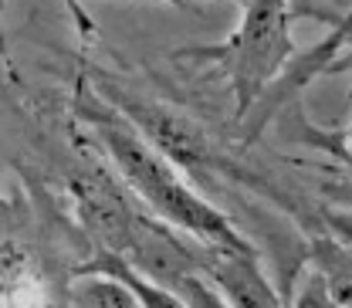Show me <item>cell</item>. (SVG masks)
Listing matches in <instances>:
<instances>
[{
  "label": "cell",
  "instance_id": "cell-1",
  "mask_svg": "<svg viewBox=\"0 0 352 308\" xmlns=\"http://www.w3.org/2000/svg\"><path fill=\"white\" fill-rule=\"evenodd\" d=\"M75 112L91 129L95 142L109 153L112 166L122 176V186L132 190V197H139L156 220H163L166 227H173L183 237H190V241H197V244H204L210 251L258 254V248L241 234V227H234V220L227 217L223 210H217L214 200L197 193V186H190V179L179 170H173L95 91H82L78 95Z\"/></svg>",
  "mask_w": 352,
  "mask_h": 308
},
{
  "label": "cell",
  "instance_id": "cell-2",
  "mask_svg": "<svg viewBox=\"0 0 352 308\" xmlns=\"http://www.w3.org/2000/svg\"><path fill=\"white\" fill-rule=\"evenodd\" d=\"M352 14L349 7H302V3H244L237 28L217 44H190L176 47L173 58L179 61H204L214 65L227 78L234 95L237 122L248 116L254 98L271 85V78L288 65L295 54L292 21L298 17H329L339 21Z\"/></svg>",
  "mask_w": 352,
  "mask_h": 308
},
{
  "label": "cell",
  "instance_id": "cell-3",
  "mask_svg": "<svg viewBox=\"0 0 352 308\" xmlns=\"http://www.w3.org/2000/svg\"><path fill=\"white\" fill-rule=\"evenodd\" d=\"M95 95L119 112L132 129L139 132L173 170L186 176H230L237 183H251L254 176H248L237 163H230L217 149V142L207 135L200 122H193L186 112H176L173 105L156 102V98H142V95H129L126 88L116 82H98Z\"/></svg>",
  "mask_w": 352,
  "mask_h": 308
},
{
  "label": "cell",
  "instance_id": "cell-4",
  "mask_svg": "<svg viewBox=\"0 0 352 308\" xmlns=\"http://www.w3.org/2000/svg\"><path fill=\"white\" fill-rule=\"evenodd\" d=\"M349 17H342L339 24H332V31H329L322 41L311 44L308 51H295V54L288 58V65L271 78V85L254 98V105L248 109V116L237 122L241 132H244V142H254L264 132V126H267L274 116H281L285 109H292L315 78L349 68V54H346L349 38H352Z\"/></svg>",
  "mask_w": 352,
  "mask_h": 308
},
{
  "label": "cell",
  "instance_id": "cell-5",
  "mask_svg": "<svg viewBox=\"0 0 352 308\" xmlns=\"http://www.w3.org/2000/svg\"><path fill=\"white\" fill-rule=\"evenodd\" d=\"M68 197L78 234L85 237L88 251H105V254H122L129 244L132 223L142 207H135V197L129 190L112 179L109 173H78L68 179Z\"/></svg>",
  "mask_w": 352,
  "mask_h": 308
},
{
  "label": "cell",
  "instance_id": "cell-6",
  "mask_svg": "<svg viewBox=\"0 0 352 308\" xmlns=\"http://www.w3.org/2000/svg\"><path fill=\"white\" fill-rule=\"evenodd\" d=\"M204 278L230 308H278L281 292L267 281L258 254H234L204 248Z\"/></svg>",
  "mask_w": 352,
  "mask_h": 308
},
{
  "label": "cell",
  "instance_id": "cell-7",
  "mask_svg": "<svg viewBox=\"0 0 352 308\" xmlns=\"http://www.w3.org/2000/svg\"><path fill=\"white\" fill-rule=\"evenodd\" d=\"M82 274H102V278L119 281L132 298H135V305L139 308H186L173 292H166V288H160V285L139 278L122 258L105 254V251H91L85 261H78L75 267H72V278H82Z\"/></svg>",
  "mask_w": 352,
  "mask_h": 308
},
{
  "label": "cell",
  "instance_id": "cell-8",
  "mask_svg": "<svg viewBox=\"0 0 352 308\" xmlns=\"http://www.w3.org/2000/svg\"><path fill=\"white\" fill-rule=\"evenodd\" d=\"M68 308H139L129 292L102 274H82L68 285Z\"/></svg>",
  "mask_w": 352,
  "mask_h": 308
},
{
  "label": "cell",
  "instance_id": "cell-9",
  "mask_svg": "<svg viewBox=\"0 0 352 308\" xmlns=\"http://www.w3.org/2000/svg\"><path fill=\"white\" fill-rule=\"evenodd\" d=\"M170 292H173L186 308H230L204 274H186V278H179Z\"/></svg>",
  "mask_w": 352,
  "mask_h": 308
},
{
  "label": "cell",
  "instance_id": "cell-10",
  "mask_svg": "<svg viewBox=\"0 0 352 308\" xmlns=\"http://www.w3.org/2000/svg\"><path fill=\"white\" fill-rule=\"evenodd\" d=\"M292 305L295 308H346L332 298V292L325 288V281H322L315 271H308V281L298 292L292 288Z\"/></svg>",
  "mask_w": 352,
  "mask_h": 308
},
{
  "label": "cell",
  "instance_id": "cell-11",
  "mask_svg": "<svg viewBox=\"0 0 352 308\" xmlns=\"http://www.w3.org/2000/svg\"><path fill=\"white\" fill-rule=\"evenodd\" d=\"M14 220H17L14 217V204L0 193V227H14Z\"/></svg>",
  "mask_w": 352,
  "mask_h": 308
}]
</instances>
